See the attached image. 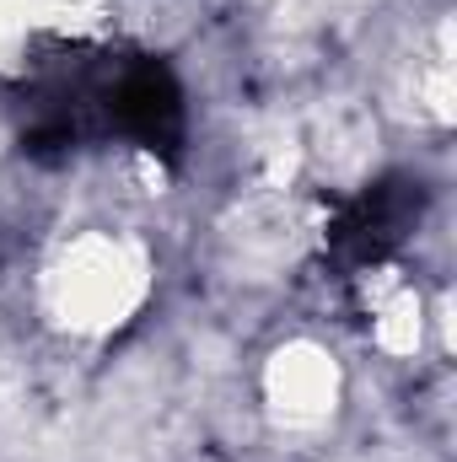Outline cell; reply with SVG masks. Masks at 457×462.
I'll use <instances>...</instances> for the list:
<instances>
[{"instance_id":"obj_1","label":"cell","mask_w":457,"mask_h":462,"mask_svg":"<svg viewBox=\"0 0 457 462\" xmlns=\"http://www.w3.org/2000/svg\"><path fill=\"white\" fill-rule=\"evenodd\" d=\"M151 296H156V258L129 231H70L38 269L43 323L81 345L118 339L151 307Z\"/></svg>"},{"instance_id":"obj_2","label":"cell","mask_w":457,"mask_h":462,"mask_svg":"<svg viewBox=\"0 0 457 462\" xmlns=\"http://www.w3.org/2000/svg\"><path fill=\"white\" fill-rule=\"evenodd\" d=\"M344 360L312 334H291L258 365V403L264 420L285 436H318L344 409Z\"/></svg>"},{"instance_id":"obj_3","label":"cell","mask_w":457,"mask_h":462,"mask_svg":"<svg viewBox=\"0 0 457 462\" xmlns=\"http://www.w3.org/2000/svg\"><path fill=\"white\" fill-rule=\"evenodd\" d=\"M431 323H436L431 301H425V291L415 280L404 291H393L382 307L366 312V334H371V349L382 360H420L431 349Z\"/></svg>"},{"instance_id":"obj_4","label":"cell","mask_w":457,"mask_h":462,"mask_svg":"<svg viewBox=\"0 0 457 462\" xmlns=\"http://www.w3.org/2000/svg\"><path fill=\"white\" fill-rule=\"evenodd\" d=\"M415 114H425L436 129H447L457 118V70H452V22L436 27V49L431 60L415 70Z\"/></svg>"},{"instance_id":"obj_5","label":"cell","mask_w":457,"mask_h":462,"mask_svg":"<svg viewBox=\"0 0 457 462\" xmlns=\"http://www.w3.org/2000/svg\"><path fill=\"white\" fill-rule=\"evenodd\" d=\"M307 162H312V151H307V140L296 129H269L253 145V183H258V194H291V189H302Z\"/></svg>"},{"instance_id":"obj_6","label":"cell","mask_w":457,"mask_h":462,"mask_svg":"<svg viewBox=\"0 0 457 462\" xmlns=\"http://www.w3.org/2000/svg\"><path fill=\"white\" fill-rule=\"evenodd\" d=\"M118 0H33L43 38H98L108 32Z\"/></svg>"},{"instance_id":"obj_7","label":"cell","mask_w":457,"mask_h":462,"mask_svg":"<svg viewBox=\"0 0 457 462\" xmlns=\"http://www.w3.org/2000/svg\"><path fill=\"white\" fill-rule=\"evenodd\" d=\"M38 11L33 0H0V76H16L38 43Z\"/></svg>"},{"instance_id":"obj_8","label":"cell","mask_w":457,"mask_h":462,"mask_svg":"<svg viewBox=\"0 0 457 462\" xmlns=\"http://www.w3.org/2000/svg\"><path fill=\"white\" fill-rule=\"evenodd\" d=\"M409 285V269L404 263H393V258H377V263H366V269H355V280H350V296H355V307H360V318L371 312V307H382L393 291H404Z\"/></svg>"},{"instance_id":"obj_9","label":"cell","mask_w":457,"mask_h":462,"mask_svg":"<svg viewBox=\"0 0 457 462\" xmlns=\"http://www.w3.org/2000/svg\"><path fill=\"white\" fill-rule=\"evenodd\" d=\"M129 178H135L140 194H156V199L173 189V167H167L156 151H129Z\"/></svg>"}]
</instances>
